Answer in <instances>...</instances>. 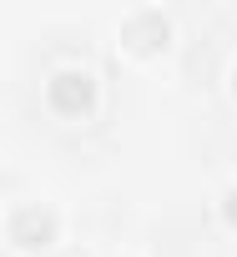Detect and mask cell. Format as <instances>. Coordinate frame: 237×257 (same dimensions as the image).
I'll use <instances>...</instances> for the list:
<instances>
[{"label": "cell", "instance_id": "3957f363", "mask_svg": "<svg viewBox=\"0 0 237 257\" xmlns=\"http://www.w3.org/2000/svg\"><path fill=\"white\" fill-rule=\"evenodd\" d=\"M167 36H172V21L162 11H132L122 21V41L137 51H157V46H167Z\"/></svg>", "mask_w": 237, "mask_h": 257}, {"label": "cell", "instance_id": "7a4b0ae2", "mask_svg": "<svg viewBox=\"0 0 237 257\" xmlns=\"http://www.w3.org/2000/svg\"><path fill=\"white\" fill-rule=\"evenodd\" d=\"M6 237L16 247H51L56 242V212H46V207H16L11 222H6Z\"/></svg>", "mask_w": 237, "mask_h": 257}, {"label": "cell", "instance_id": "5b68a950", "mask_svg": "<svg viewBox=\"0 0 237 257\" xmlns=\"http://www.w3.org/2000/svg\"><path fill=\"white\" fill-rule=\"evenodd\" d=\"M232 81H237V71H232Z\"/></svg>", "mask_w": 237, "mask_h": 257}, {"label": "cell", "instance_id": "277c9868", "mask_svg": "<svg viewBox=\"0 0 237 257\" xmlns=\"http://www.w3.org/2000/svg\"><path fill=\"white\" fill-rule=\"evenodd\" d=\"M222 217L237 227V187H227V197H222Z\"/></svg>", "mask_w": 237, "mask_h": 257}, {"label": "cell", "instance_id": "6da1fadb", "mask_svg": "<svg viewBox=\"0 0 237 257\" xmlns=\"http://www.w3.org/2000/svg\"><path fill=\"white\" fill-rule=\"evenodd\" d=\"M46 101H51L61 116H81V111H91V101H96V81H91V71H86V66H61V71L46 81Z\"/></svg>", "mask_w": 237, "mask_h": 257}]
</instances>
